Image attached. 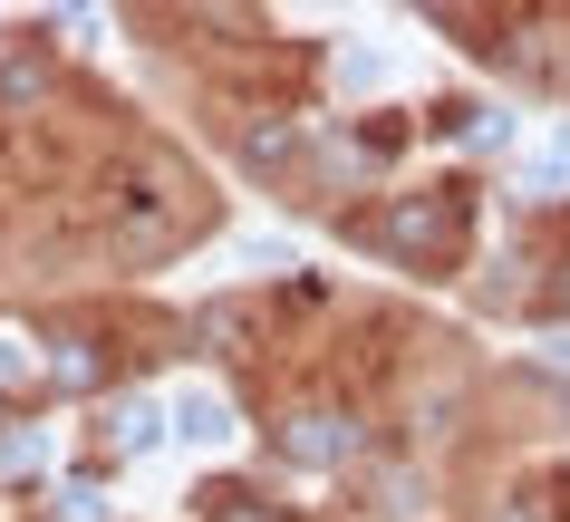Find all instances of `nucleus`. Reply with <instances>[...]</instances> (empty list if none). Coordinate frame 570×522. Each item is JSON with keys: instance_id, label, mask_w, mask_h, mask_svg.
I'll list each match as a JSON object with an SVG mask.
<instances>
[{"instance_id": "nucleus-1", "label": "nucleus", "mask_w": 570, "mask_h": 522, "mask_svg": "<svg viewBox=\"0 0 570 522\" xmlns=\"http://www.w3.org/2000/svg\"><path fill=\"white\" fill-rule=\"evenodd\" d=\"M107 233H117V252H136V262H155V252H175L184 233H194V194H184L175 155L136 146L117 175H107Z\"/></svg>"}, {"instance_id": "nucleus-2", "label": "nucleus", "mask_w": 570, "mask_h": 522, "mask_svg": "<svg viewBox=\"0 0 570 522\" xmlns=\"http://www.w3.org/2000/svg\"><path fill=\"white\" fill-rule=\"evenodd\" d=\"M367 233H377V252H387V262H416V272H435V262L454 252V204H435V194H406V204H387Z\"/></svg>"}, {"instance_id": "nucleus-3", "label": "nucleus", "mask_w": 570, "mask_h": 522, "mask_svg": "<svg viewBox=\"0 0 570 522\" xmlns=\"http://www.w3.org/2000/svg\"><path fill=\"white\" fill-rule=\"evenodd\" d=\"M281 445L301 464H338L348 455V426H338V416H281Z\"/></svg>"}]
</instances>
